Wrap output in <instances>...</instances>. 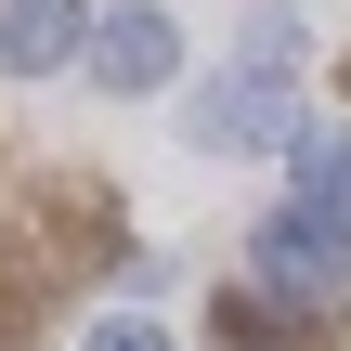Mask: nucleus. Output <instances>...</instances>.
<instances>
[{"label":"nucleus","instance_id":"obj_6","mask_svg":"<svg viewBox=\"0 0 351 351\" xmlns=\"http://www.w3.org/2000/svg\"><path fill=\"white\" fill-rule=\"evenodd\" d=\"M221 339H234V351H300V339H287V326H274V300H247V287L221 300Z\"/></svg>","mask_w":351,"mask_h":351},{"label":"nucleus","instance_id":"obj_2","mask_svg":"<svg viewBox=\"0 0 351 351\" xmlns=\"http://www.w3.org/2000/svg\"><path fill=\"white\" fill-rule=\"evenodd\" d=\"M195 143H221V156H287V143H300V91H287L274 65H234V78L195 91Z\"/></svg>","mask_w":351,"mask_h":351},{"label":"nucleus","instance_id":"obj_1","mask_svg":"<svg viewBox=\"0 0 351 351\" xmlns=\"http://www.w3.org/2000/svg\"><path fill=\"white\" fill-rule=\"evenodd\" d=\"M261 287H287V300H339V287H351V208L287 195V208L261 221Z\"/></svg>","mask_w":351,"mask_h":351},{"label":"nucleus","instance_id":"obj_7","mask_svg":"<svg viewBox=\"0 0 351 351\" xmlns=\"http://www.w3.org/2000/svg\"><path fill=\"white\" fill-rule=\"evenodd\" d=\"M247 65H274V78H287V65H300V13H261V26H247Z\"/></svg>","mask_w":351,"mask_h":351},{"label":"nucleus","instance_id":"obj_3","mask_svg":"<svg viewBox=\"0 0 351 351\" xmlns=\"http://www.w3.org/2000/svg\"><path fill=\"white\" fill-rule=\"evenodd\" d=\"M91 78H104V91H169V78H182V26H169L156 0L91 13Z\"/></svg>","mask_w":351,"mask_h":351},{"label":"nucleus","instance_id":"obj_5","mask_svg":"<svg viewBox=\"0 0 351 351\" xmlns=\"http://www.w3.org/2000/svg\"><path fill=\"white\" fill-rule=\"evenodd\" d=\"M287 182L326 195V208H351V130H300V143H287Z\"/></svg>","mask_w":351,"mask_h":351},{"label":"nucleus","instance_id":"obj_8","mask_svg":"<svg viewBox=\"0 0 351 351\" xmlns=\"http://www.w3.org/2000/svg\"><path fill=\"white\" fill-rule=\"evenodd\" d=\"M78 351H169V326H143V313H117V326H91Z\"/></svg>","mask_w":351,"mask_h":351},{"label":"nucleus","instance_id":"obj_4","mask_svg":"<svg viewBox=\"0 0 351 351\" xmlns=\"http://www.w3.org/2000/svg\"><path fill=\"white\" fill-rule=\"evenodd\" d=\"M91 52V0H13L0 13V65L13 78H52V65H78Z\"/></svg>","mask_w":351,"mask_h":351}]
</instances>
